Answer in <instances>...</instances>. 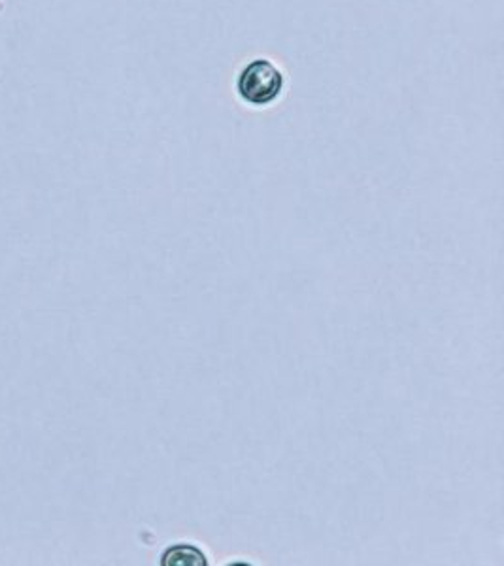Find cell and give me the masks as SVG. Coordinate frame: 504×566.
<instances>
[{
    "label": "cell",
    "mask_w": 504,
    "mask_h": 566,
    "mask_svg": "<svg viewBox=\"0 0 504 566\" xmlns=\"http://www.w3.org/2000/svg\"><path fill=\"white\" fill-rule=\"evenodd\" d=\"M287 90V72L269 55H253L234 72V97L244 108L258 112L274 108L284 101Z\"/></svg>",
    "instance_id": "6da1fadb"
}]
</instances>
